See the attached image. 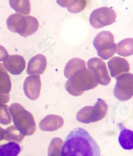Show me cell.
<instances>
[{
    "instance_id": "obj_1",
    "label": "cell",
    "mask_w": 133,
    "mask_h": 156,
    "mask_svg": "<svg viewBox=\"0 0 133 156\" xmlns=\"http://www.w3.org/2000/svg\"><path fill=\"white\" fill-rule=\"evenodd\" d=\"M61 156H100V147L87 131L78 127L66 136Z\"/></svg>"
},
{
    "instance_id": "obj_2",
    "label": "cell",
    "mask_w": 133,
    "mask_h": 156,
    "mask_svg": "<svg viewBox=\"0 0 133 156\" xmlns=\"http://www.w3.org/2000/svg\"><path fill=\"white\" fill-rule=\"evenodd\" d=\"M6 23L10 31L25 37L31 35L37 31L39 27L38 21L35 18L31 16H22L19 13L11 15Z\"/></svg>"
},
{
    "instance_id": "obj_3",
    "label": "cell",
    "mask_w": 133,
    "mask_h": 156,
    "mask_svg": "<svg viewBox=\"0 0 133 156\" xmlns=\"http://www.w3.org/2000/svg\"><path fill=\"white\" fill-rule=\"evenodd\" d=\"M93 44L97 50L98 55L106 60L113 56L117 51L114 35L110 31L99 33L94 39Z\"/></svg>"
},
{
    "instance_id": "obj_4",
    "label": "cell",
    "mask_w": 133,
    "mask_h": 156,
    "mask_svg": "<svg viewBox=\"0 0 133 156\" xmlns=\"http://www.w3.org/2000/svg\"><path fill=\"white\" fill-rule=\"evenodd\" d=\"M117 15L110 8L103 7L94 10L89 17L91 26L96 29L110 25L116 21Z\"/></svg>"
},
{
    "instance_id": "obj_5",
    "label": "cell",
    "mask_w": 133,
    "mask_h": 156,
    "mask_svg": "<svg viewBox=\"0 0 133 156\" xmlns=\"http://www.w3.org/2000/svg\"><path fill=\"white\" fill-rule=\"evenodd\" d=\"M96 85L94 73L86 68L74 74L66 83L67 88L72 90L95 87Z\"/></svg>"
},
{
    "instance_id": "obj_6",
    "label": "cell",
    "mask_w": 133,
    "mask_h": 156,
    "mask_svg": "<svg viewBox=\"0 0 133 156\" xmlns=\"http://www.w3.org/2000/svg\"><path fill=\"white\" fill-rule=\"evenodd\" d=\"M88 67L93 71L98 82L103 85H107L110 81L106 63L101 58H91L87 62Z\"/></svg>"
},
{
    "instance_id": "obj_7",
    "label": "cell",
    "mask_w": 133,
    "mask_h": 156,
    "mask_svg": "<svg viewBox=\"0 0 133 156\" xmlns=\"http://www.w3.org/2000/svg\"><path fill=\"white\" fill-rule=\"evenodd\" d=\"M3 63L5 69L13 75L20 74L26 68L24 58L19 55H9Z\"/></svg>"
},
{
    "instance_id": "obj_8",
    "label": "cell",
    "mask_w": 133,
    "mask_h": 156,
    "mask_svg": "<svg viewBox=\"0 0 133 156\" xmlns=\"http://www.w3.org/2000/svg\"><path fill=\"white\" fill-rule=\"evenodd\" d=\"M108 67L112 77H115L120 74L130 71V65L125 58L114 57L107 62Z\"/></svg>"
},
{
    "instance_id": "obj_9",
    "label": "cell",
    "mask_w": 133,
    "mask_h": 156,
    "mask_svg": "<svg viewBox=\"0 0 133 156\" xmlns=\"http://www.w3.org/2000/svg\"><path fill=\"white\" fill-rule=\"evenodd\" d=\"M46 58L41 54H37L29 61L27 72L28 75H41L44 73L47 67Z\"/></svg>"
},
{
    "instance_id": "obj_10",
    "label": "cell",
    "mask_w": 133,
    "mask_h": 156,
    "mask_svg": "<svg viewBox=\"0 0 133 156\" xmlns=\"http://www.w3.org/2000/svg\"><path fill=\"white\" fill-rule=\"evenodd\" d=\"M117 126L120 130L118 142L122 148L125 150H131L133 148V131L126 129L123 124L118 123Z\"/></svg>"
},
{
    "instance_id": "obj_11",
    "label": "cell",
    "mask_w": 133,
    "mask_h": 156,
    "mask_svg": "<svg viewBox=\"0 0 133 156\" xmlns=\"http://www.w3.org/2000/svg\"><path fill=\"white\" fill-rule=\"evenodd\" d=\"M40 77L38 75H32L26 78L24 83L23 89L26 94L36 95L40 92Z\"/></svg>"
},
{
    "instance_id": "obj_12",
    "label": "cell",
    "mask_w": 133,
    "mask_h": 156,
    "mask_svg": "<svg viewBox=\"0 0 133 156\" xmlns=\"http://www.w3.org/2000/svg\"><path fill=\"white\" fill-rule=\"evenodd\" d=\"M86 62L79 58H74L68 61L64 69V76L67 78L77 72L86 68Z\"/></svg>"
},
{
    "instance_id": "obj_13",
    "label": "cell",
    "mask_w": 133,
    "mask_h": 156,
    "mask_svg": "<svg viewBox=\"0 0 133 156\" xmlns=\"http://www.w3.org/2000/svg\"><path fill=\"white\" fill-rule=\"evenodd\" d=\"M57 4L62 7L66 8L70 12L77 13L83 10L86 5V1H57Z\"/></svg>"
},
{
    "instance_id": "obj_14",
    "label": "cell",
    "mask_w": 133,
    "mask_h": 156,
    "mask_svg": "<svg viewBox=\"0 0 133 156\" xmlns=\"http://www.w3.org/2000/svg\"><path fill=\"white\" fill-rule=\"evenodd\" d=\"M20 151V146L15 142L0 144V156H17Z\"/></svg>"
},
{
    "instance_id": "obj_15",
    "label": "cell",
    "mask_w": 133,
    "mask_h": 156,
    "mask_svg": "<svg viewBox=\"0 0 133 156\" xmlns=\"http://www.w3.org/2000/svg\"><path fill=\"white\" fill-rule=\"evenodd\" d=\"M133 41L132 38H127L119 42L117 47V55L125 57L133 55Z\"/></svg>"
},
{
    "instance_id": "obj_16",
    "label": "cell",
    "mask_w": 133,
    "mask_h": 156,
    "mask_svg": "<svg viewBox=\"0 0 133 156\" xmlns=\"http://www.w3.org/2000/svg\"><path fill=\"white\" fill-rule=\"evenodd\" d=\"M9 5L16 12L24 15H29L30 13L31 4L28 0H10Z\"/></svg>"
},
{
    "instance_id": "obj_17",
    "label": "cell",
    "mask_w": 133,
    "mask_h": 156,
    "mask_svg": "<svg viewBox=\"0 0 133 156\" xmlns=\"http://www.w3.org/2000/svg\"><path fill=\"white\" fill-rule=\"evenodd\" d=\"M11 88L10 78L3 65L0 63V92L9 93Z\"/></svg>"
},
{
    "instance_id": "obj_18",
    "label": "cell",
    "mask_w": 133,
    "mask_h": 156,
    "mask_svg": "<svg viewBox=\"0 0 133 156\" xmlns=\"http://www.w3.org/2000/svg\"><path fill=\"white\" fill-rule=\"evenodd\" d=\"M9 55L7 50L2 45H0V61H5Z\"/></svg>"
}]
</instances>
